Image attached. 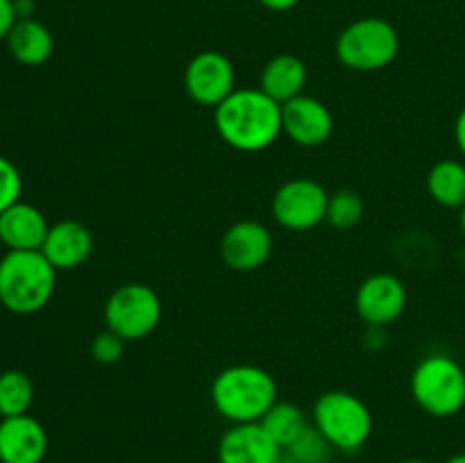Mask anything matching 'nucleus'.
Here are the masks:
<instances>
[{
	"mask_svg": "<svg viewBox=\"0 0 465 463\" xmlns=\"http://www.w3.org/2000/svg\"><path fill=\"white\" fill-rule=\"evenodd\" d=\"M216 132L239 153H262L282 134V104L262 89H236L213 113Z\"/></svg>",
	"mask_w": 465,
	"mask_h": 463,
	"instance_id": "f257e3e1",
	"label": "nucleus"
},
{
	"mask_svg": "<svg viewBox=\"0 0 465 463\" xmlns=\"http://www.w3.org/2000/svg\"><path fill=\"white\" fill-rule=\"evenodd\" d=\"M57 268L41 250H7L0 259V304L16 316H32L53 300Z\"/></svg>",
	"mask_w": 465,
	"mask_h": 463,
	"instance_id": "f03ea898",
	"label": "nucleus"
},
{
	"mask_svg": "<svg viewBox=\"0 0 465 463\" xmlns=\"http://www.w3.org/2000/svg\"><path fill=\"white\" fill-rule=\"evenodd\" d=\"M213 409L232 425L262 422L277 402L275 377L262 366L236 363L216 375L212 384Z\"/></svg>",
	"mask_w": 465,
	"mask_h": 463,
	"instance_id": "7ed1b4c3",
	"label": "nucleus"
},
{
	"mask_svg": "<svg viewBox=\"0 0 465 463\" xmlns=\"http://www.w3.org/2000/svg\"><path fill=\"white\" fill-rule=\"evenodd\" d=\"M411 395L434 418H452L465 409V370L454 357L427 354L411 372Z\"/></svg>",
	"mask_w": 465,
	"mask_h": 463,
	"instance_id": "20e7f679",
	"label": "nucleus"
},
{
	"mask_svg": "<svg viewBox=\"0 0 465 463\" xmlns=\"http://www.w3.org/2000/svg\"><path fill=\"white\" fill-rule=\"evenodd\" d=\"M313 427L341 452H357L372 434V413L361 398L348 390H327L313 404Z\"/></svg>",
	"mask_w": 465,
	"mask_h": 463,
	"instance_id": "39448f33",
	"label": "nucleus"
},
{
	"mask_svg": "<svg viewBox=\"0 0 465 463\" xmlns=\"http://www.w3.org/2000/svg\"><path fill=\"white\" fill-rule=\"evenodd\" d=\"M400 54V34L384 18H359L336 39V57L345 68L375 73L391 66Z\"/></svg>",
	"mask_w": 465,
	"mask_h": 463,
	"instance_id": "423d86ee",
	"label": "nucleus"
},
{
	"mask_svg": "<svg viewBox=\"0 0 465 463\" xmlns=\"http://www.w3.org/2000/svg\"><path fill=\"white\" fill-rule=\"evenodd\" d=\"M162 316L163 304L159 293L139 281L118 286L104 304V322L125 340H141L153 334Z\"/></svg>",
	"mask_w": 465,
	"mask_h": 463,
	"instance_id": "0eeeda50",
	"label": "nucleus"
},
{
	"mask_svg": "<svg viewBox=\"0 0 465 463\" xmlns=\"http://www.w3.org/2000/svg\"><path fill=\"white\" fill-rule=\"evenodd\" d=\"M330 193L312 177L284 182L272 195V216L284 230L307 232L325 222Z\"/></svg>",
	"mask_w": 465,
	"mask_h": 463,
	"instance_id": "6e6552de",
	"label": "nucleus"
},
{
	"mask_svg": "<svg viewBox=\"0 0 465 463\" xmlns=\"http://www.w3.org/2000/svg\"><path fill=\"white\" fill-rule=\"evenodd\" d=\"M184 86L193 103L216 109L236 91L234 64L218 50H203L186 64Z\"/></svg>",
	"mask_w": 465,
	"mask_h": 463,
	"instance_id": "1a4fd4ad",
	"label": "nucleus"
},
{
	"mask_svg": "<svg viewBox=\"0 0 465 463\" xmlns=\"http://www.w3.org/2000/svg\"><path fill=\"white\" fill-rule=\"evenodd\" d=\"M354 309L366 325L381 330L398 320L407 309V286L391 272L371 275L357 289Z\"/></svg>",
	"mask_w": 465,
	"mask_h": 463,
	"instance_id": "9d476101",
	"label": "nucleus"
},
{
	"mask_svg": "<svg viewBox=\"0 0 465 463\" xmlns=\"http://www.w3.org/2000/svg\"><path fill=\"white\" fill-rule=\"evenodd\" d=\"M272 254V234L263 222L239 221L221 239V257L236 272L259 271Z\"/></svg>",
	"mask_w": 465,
	"mask_h": 463,
	"instance_id": "9b49d317",
	"label": "nucleus"
},
{
	"mask_svg": "<svg viewBox=\"0 0 465 463\" xmlns=\"http://www.w3.org/2000/svg\"><path fill=\"white\" fill-rule=\"evenodd\" d=\"M334 132V116L313 95H298L282 104V134L289 136L300 148H318L327 143Z\"/></svg>",
	"mask_w": 465,
	"mask_h": 463,
	"instance_id": "f8f14e48",
	"label": "nucleus"
},
{
	"mask_svg": "<svg viewBox=\"0 0 465 463\" xmlns=\"http://www.w3.org/2000/svg\"><path fill=\"white\" fill-rule=\"evenodd\" d=\"M218 463H277L282 448L262 422L232 425L218 440Z\"/></svg>",
	"mask_w": 465,
	"mask_h": 463,
	"instance_id": "ddd939ff",
	"label": "nucleus"
},
{
	"mask_svg": "<svg viewBox=\"0 0 465 463\" xmlns=\"http://www.w3.org/2000/svg\"><path fill=\"white\" fill-rule=\"evenodd\" d=\"M48 454V434L30 413L0 420V463H41Z\"/></svg>",
	"mask_w": 465,
	"mask_h": 463,
	"instance_id": "4468645a",
	"label": "nucleus"
},
{
	"mask_svg": "<svg viewBox=\"0 0 465 463\" xmlns=\"http://www.w3.org/2000/svg\"><path fill=\"white\" fill-rule=\"evenodd\" d=\"M41 252L57 272L75 271L94 252V234L80 221H59L50 225Z\"/></svg>",
	"mask_w": 465,
	"mask_h": 463,
	"instance_id": "2eb2a0df",
	"label": "nucleus"
},
{
	"mask_svg": "<svg viewBox=\"0 0 465 463\" xmlns=\"http://www.w3.org/2000/svg\"><path fill=\"white\" fill-rule=\"evenodd\" d=\"M48 230L41 209L23 200L0 213V243L7 250H41Z\"/></svg>",
	"mask_w": 465,
	"mask_h": 463,
	"instance_id": "dca6fc26",
	"label": "nucleus"
},
{
	"mask_svg": "<svg viewBox=\"0 0 465 463\" xmlns=\"http://www.w3.org/2000/svg\"><path fill=\"white\" fill-rule=\"evenodd\" d=\"M307 80V64L300 57H295V54L282 53L275 54V57L263 66L262 77H259V89L266 95H271L275 103L286 104L289 100L302 95Z\"/></svg>",
	"mask_w": 465,
	"mask_h": 463,
	"instance_id": "f3484780",
	"label": "nucleus"
},
{
	"mask_svg": "<svg viewBox=\"0 0 465 463\" xmlns=\"http://www.w3.org/2000/svg\"><path fill=\"white\" fill-rule=\"evenodd\" d=\"M5 41L12 57L23 66H41L48 62L54 48L53 32L36 18H18Z\"/></svg>",
	"mask_w": 465,
	"mask_h": 463,
	"instance_id": "a211bd4d",
	"label": "nucleus"
},
{
	"mask_svg": "<svg viewBox=\"0 0 465 463\" xmlns=\"http://www.w3.org/2000/svg\"><path fill=\"white\" fill-rule=\"evenodd\" d=\"M427 191L431 200L445 209H461L465 204V163L443 159L427 172Z\"/></svg>",
	"mask_w": 465,
	"mask_h": 463,
	"instance_id": "6ab92c4d",
	"label": "nucleus"
},
{
	"mask_svg": "<svg viewBox=\"0 0 465 463\" xmlns=\"http://www.w3.org/2000/svg\"><path fill=\"white\" fill-rule=\"evenodd\" d=\"M262 425L263 429L275 438V443L284 449L307 429L309 420L307 413H304L298 404L280 402V399H277L271 407V411L262 418Z\"/></svg>",
	"mask_w": 465,
	"mask_h": 463,
	"instance_id": "aec40b11",
	"label": "nucleus"
},
{
	"mask_svg": "<svg viewBox=\"0 0 465 463\" xmlns=\"http://www.w3.org/2000/svg\"><path fill=\"white\" fill-rule=\"evenodd\" d=\"M35 402V384L23 370L0 372V418L23 416Z\"/></svg>",
	"mask_w": 465,
	"mask_h": 463,
	"instance_id": "412c9836",
	"label": "nucleus"
},
{
	"mask_svg": "<svg viewBox=\"0 0 465 463\" xmlns=\"http://www.w3.org/2000/svg\"><path fill=\"white\" fill-rule=\"evenodd\" d=\"M363 218V200L357 191L341 189L336 193L330 195V202H327V218L334 230H352L361 222Z\"/></svg>",
	"mask_w": 465,
	"mask_h": 463,
	"instance_id": "4be33fe9",
	"label": "nucleus"
},
{
	"mask_svg": "<svg viewBox=\"0 0 465 463\" xmlns=\"http://www.w3.org/2000/svg\"><path fill=\"white\" fill-rule=\"evenodd\" d=\"M284 449L298 463H327L330 461V454L334 448H331L330 440H327L312 422V425H309L307 429H304L302 434H300L298 438H295L293 443Z\"/></svg>",
	"mask_w": 465,
	"mask_h": 463,
	"instance_id": "5701e85b",
	"label": "nucleus"
},
{
	"mask_svg": "<svg viewBox=\"0 0 465 463\" xmlns=\"http://www.w3.org/2000/svg\"><path fill=\"white\" fill-rule=\"evenodd\" d=\"M125 343L127 340L123 336H118L116 331L107 327V330L95 334L94 340H91V357L98 363H103V366H114L125 354Z\"/></svg>",
	"mask_w": 465,
	"mask_h": 463,
	"instance_id": "b1692460",
	"label": "nucleus"
},
{
	"mask_svg": "<svg viewBox=\"0 0 465 463\" xmlns=\"http://www.w3.org/2000/svg\"><path fill=\"white\" fill-rule=\"evenodd\" d=\"M23 177L12 159L0 154V213L21 200Z\"/></svg>",
	"mask_w": 465,
	"mask_h": 463,
	"instance_id": "393cba45",
	"label": "nucleus"
},
{
	"mask_svg": "<svg viewBox=\"0 0 465 463\" xmlns=\"http://www.w3.org/2000/svg\"><path fill=\"white\" fill-rule=\"evenodd\" d=\"M18 21L16 16V5L14 0H0V41L7 39V34L12 32L14 23Z\"/></svg>",
	"mask_w": 465,
	"mask_h": 463,
	"instance_id": "a878e982",
	"label": "nucleus"
},
{
	"mask_svg": "<svg viewBox=\"0 0 465 463\" xmlns=\"http://www.w3.org/2000/svg\"><path fill=\"white\" fill-rule=\"evenodd\" d=\"M454 141H457V148L461 150L465 157V107L459 112L457 123H454Z\"/></svg>",
	"mask_w": 465,
	"mask_h": 463,
	"instance_id": "bb28decb",
	"label": "nucleus"
},
{
	"mask_svg": "<svg viewBox=\"0 0 465 463\" xmlns=\"http://www.w3.org/2000/svg\"><path fill=\"white\" fill-rule=\"evenodd\" d=\"M259 3L266 9H271V12H289V9H293L300 0H259Z\"/></svg>",
	"mask_w": 465,
	"mask_h": 463,
	"instance_id": "cd10ccee",
	"label": "nucleus"
},
{
	"mask_svg": "<svg viewBox=\"0 0 465 463\" xmlns=\"http://www.w3.org/2000/svg\"><path fill=\"white\" fill-rule=\"evenodd\" d=\"M445 463H465V452L454 454V457H450L448 461H445Z\"/></svg>",
	"mask_w": 465,
	"mask_h": 463,
	"instance_id": "c85d7f7f",
	"label": "nucleus"
},
{
	"mask_svg": "<svg viewBox=\"0 0 465 463\" xmlns=\"http://www.w3.org/2000/svg\"><path fill=\"white\" fill-rule=\"evenodd\" d=\"M459 222H461V232H463V236H465V204L461 207V216H459Z\"/></svg>",
	"mask_w": 465,
	"mask_h": 463,
	"instance_id": "c756f323",
	"label": "nucleus"
},
{
	"mask_svg": "<svg viewBox=\"0 0 465 463\" xmlns=\"http://www.w3.org/2000/svg\"><path fill=\"white\" fill-rule=\"evenodd\" d=\"M400 463H427V461H422V458H407V461H400Z\"/></svg>",
	"mask_w": 465,
	"mask_h": 463,
	"instance_id": "7c9ffc66",
	"label": "nucleus"
},
{
	"mask_svg": "<svg viewBox=\"0 0 465 463\" xmlns=\"http://www.w3.org/2000/svg\"><path fill=\"white\" fill-rule=\"evenodd\" d=\"M327 463H334V461H327Z\"/></svg>",
	"mask_w": 465,
	"mask_h": 463,
	"instance_id": "2f4dec72",
	"label": "nucleus"
}]
</instances>
